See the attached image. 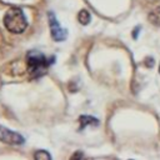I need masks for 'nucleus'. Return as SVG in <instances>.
<instances>
[{
  "label": "nucleus",
  "instance_id": "obj_3",
  "mask_svg": "<svg viewBox=\"0 0 160 160\" xmlns=\"http://www.w3.org/2000/svg\"><path fill=\"white\" fill-rule=\"evenodd\" d=\"M48 18H49V25H50V32H51V38L55 40V41H62L66 39L68 36V31L60 26L59 21L56 20V16L52 11H49L48 14Z\"/></svg>",
  "mask_w": 160,
  "mask_h": 160
},
{
  "label": "nucleus",
  "instance_id": "obj_4",
  "mask_svg": "<svg viewBox=\"0 0 160 160\" xmlns=\"http://www.w3.org/2000/svg\"><path fill=\"white\" fill-rule=\"evenodd\" d=\"M0 141L10 145H21L25 142V139L19 132H15L8 128L0 126Z\"/></svg>",
  "mask_w": 160,
  "mask_h": 160
},
{
  "label": "nucleus",
  "instance_id": "obj_1",
  "mask_svg": "<svg viewBox=\"0 0 160 160\" xmlns=\"http://www.w3.org/2000/svg\"><path fill=\"white\" fill-rule=\"evenodd\" d=\"M52 61H54V59H48L44 54H41L40 51H36V50L29 51L26 55L28 70L32 78L42 76Z\"/></svg>",
  "mask_w": 160,
  "mask_h": 160
},
{
  "label": "nucleus",
  "instance_id": "obj_6",
  "mask_svg": "<svg viewBox=\"0 0 160 160\" xmlns=\"http://www.w3.org/2000/svg\"><path fill=\"white\" fill-rule=\"evenodd\" d=\"M149 21H150L152 25L160 26V8H156L155 10H152V11L149 14Z\"/></svg>",
  "mask_w": 160,
  "mask_h": 160
},
{
  "label": "nucleus",
  "instance_id": "obj_7",
  "mask_svg": "<svg viewBox=\"0 0 160 160\" xmlns=\"http://www.w3.org/2000/svg\"><path fill=\"white\" fill-rule=\"evenodd\" d=\"M78 19H79L80 24L88 25V24L90 22V20H91V15H90V12H89L88 10H81V11L79 12V15H78Z\"/></svg>",
  "mask_w": 160,
  "mask_h": 160
},
{
  "label": "nucleus",
  "instance_id": "obj_9",
  "mask_svg": "<svg viewBox=\"0 0 160 160\" xmlns=\"http://www.w3.org/2000/svg\"><path fill=\"white\" fill-rule=\"evenodd\" d=\"M159 72H160V68H159Z\"/></svg>",
  "mask_w": 160,
  "mask_h": 160
},
{
  "label": "nucleus",
  "instance_id": "obj_2",
  "mask_svg": "<svg viewBox=\"0 0 160 160\" xmlns=\"http://www.w3.org/2000/svg\"><path fill=\"white\" fill-rule=\"evenodd\" d=\"M4 25L12 34H21L28 28V21L21 9L11 8L4 15Z\"/></svg>",
  "mask_w": 160,
  "mask_h": 160
},
{
  "label": "nucleus",
  "instance_id": "obj_8",
  "mask_svg": "<svg viewBox=\"0 0 160 160\" xmlns=\"http://www.w3.org/2000/svg\"><path fill=\"white\" fill-rule=\"evenodd\" d=\"M36 159H51V155L48 152V151H45V150H39V151H36L35 152V155H34Z\"/></svg>",
  "mask_w": 160,
  "mask_h": 160
},
{
  "label": "nucleus",
  "instance_id": "obj_5",
  "mask_svg": "<svg viewBox=\"0 0 160 160\" xmlns=\"http://www.w3.org/2000/svg\"><path fill=\"white\" fill-rule=\"evenodd\" d=\"M79 121H80V129H84L88 125H99V120L96 118H92V116H89V115L80 116Z\"/></svg>",
  "mask_w": 160,
  "mask_h": 160
}]
</instances>
